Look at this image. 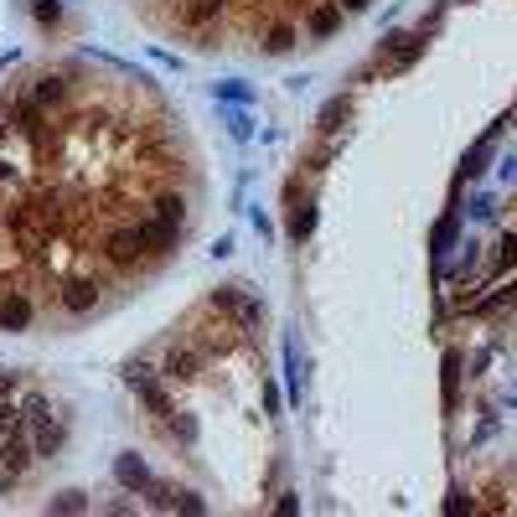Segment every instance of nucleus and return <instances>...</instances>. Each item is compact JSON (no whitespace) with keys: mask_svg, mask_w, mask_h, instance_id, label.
<instances>
[{"mask_svg":"<svg viewBox=\"0 0 517 517\" xmlns=\"http://www.w3.org/2000/svg\"><path fill=\"white\" fill-rule=\"evenodd\" d=\"M341 6H347V10H362V6H367V0H341Z\"/></svg>","mask_w":517,"mask_h":517,"instance_id":"ddd939ff","label":"nucleus"},{"mask_svg":"<svg viewBox=\"0 0 517 517\" xmlns=\"http://www.w3.org/2000/svg\"><path fill=\"white\" fill-rule=\"evenodd\" d=\"M140 248H145V228H125V233L109 238V259H114V264H129Z\"/></svg>","mask_w":517,"mask_h":517,"instance_id":"f257e3e1","label":"nucleus"},{"mask_svg":"<svg viewBox=\"0 0 517 517\" xmlns=\"http://www.w3.org/2000/svg\"><path fill=\"white\" fill-rule=\"evenodd\" d=\"M166 367H171V378H192V367H197V362H192V352H171V362H166Z\"/></svg>","mask_w":517,"mask_h":517,"instance_id":"6e6552de","label":"nucleus"},{"mask_svg":"<svg viewBox=\"0 0 517 517\" xmlns=\"http://www.w3.org/2000/svg\"><path fill=\"white\" fill-rule=\"evenodd\" d=\"M57 16H62V10H57V0H36V21H47V26H52Z\"/></svg>","mask_w":517,"mask_h":517,"instance_id":"9d476101","label":"nucleus"},{"mask_svg":"<svg viewBox=\"0 0 517 517\" xmlns=\"http://www.w3.org/2000/svg\"><path fill=\"white\" fill-rule=\"evenodd\" d=\"M26 460H31V455H26V445L21 440H6V466L10 471H26Z\"/></svg>","mask_w":517,"mask_h":517,"instance_id":"0eeeda50","label":"nucleus"},{"mask_svg":"<svg viewBox=\"0 0 517 517\" xmlns=\"http://www.w3.org/2000/svg\"><path fill=\"white\" fill-rule=\"evenodd\" d=\"M161 222H181V197H166L161 202Z\"/></svg>","mask_w":517,"mask_h":517,"instance_id":"1a4fd4ad","label":"nucleus"},{"mask_svg":"<svg viewBox=\"0 0 517 517\" xmlns=\"http://www.w3.org/2000/svg\"><path fill=\"white\" fill-rule=\"evenodd\" d=\"M290 42H295V31H290V26H280V31H274V36H269V52H285Z\"/></svg>","mask_w":517,"mask_h":517,"instance_id":"9b49d317","label":"nucleus"},{"mask_svg":"<svg viewBox=\"0 0 517 517\" xmlns=\"http://www.w3.org/2000/svg\"><path fill=\"white\" fill-rule=\"evenodd\" d=\"M316 228V212L311 207H295V218H290V233H295V238H306Z\"/></svg>","mask_w":517,"mask_h":517,"instance_id":"423d86ee","label":"nucleus"},{"mask_svg":"<svg viewBox=\"0 0 517 517\" xmlns=\"http://www.w3.org/2000/svg\"><path fill=\"white\" fill-rule=\"evenodd\" d=\"M94 300H99L94 280H73L68 290H62V306H68V311H94Z\"/></svg>","mask_w":517,"mask_h":517,"instance_id":"f03ea898","label":"nucleus"},{"mask_svg":"<svg viewBox=\"0 0 517 517\" xmlns=\"http://www.w3.org/2000/svg\"><path fill=\"white\" fill-rule=\"evenodd\" d=\"M337 119H341V104H326V114H321V125H326V129H337Z\"/></svg>","mask_w":517,"mask_h":517,"instance_id":"f8f14e48","label":"nucleus"},{"mask_svg":"<svg viewBox=\"0 0 517 517\" xmlns=\"http://www.w3.org/2000/svg\"><path fill=\"white\" fill-rule=\"evenodd\" d=\"M114 476H119V481H125V486H150V471H145V466H140L135 455H119Z\"/></svg>","mask_w":517,"mask_h":517,"instance_id":"20e7f679","label":"nucleus"},{"mask_svg":"<svg viewBox=\"0 0 517 517\" xmlns=\"http://www.w3.org/2000/svg\"><path fill=\"white\" fill-rule=\"evenodd\" d=\"M337 21H341V10H337V6H321V10L311 16V31H316V36H331V31H337Z\"/></svg>","mask_w":517,"mask_h":517,"instance_id":"39448f33","label":"nucleus"},{"mask_svg":"<svg viewBox=\"0 0 517 517\" xmlns=\"http://www.w3.org/2000/svg\"><path fill=\"white\" fill-rule=\"evenodd\" d=\"M26 321H31V306H26L21 295H10V300H0V326H10V331H21Z\"/></svg>","mask_w":517,"mask_h":517,"instance_id":"7ed1b4c3","label":"nucleus"}]
</instances>
